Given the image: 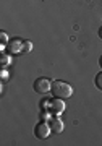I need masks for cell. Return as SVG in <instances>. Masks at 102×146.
Returning a JSON list of instances; mask_svg holds the SVG:
<instances>
[{
    "label": "cell",
    "instance_id": "obj_2",
    "mask_svg": "<svg viewBox=\"0 0 102 146\" xmlns=\"http://www.w3.org/2000/svg\"><path fill=\"white\" fill-rule=\"evenodd\" d=\"M52 133V128H50V123H47V122H39L36 127H34V136L39 138V140H46L49 138Z\"/></svg>",
    "mask_w": 102,
    "mask_h": 146
},
{
    "label": "cell",
    "instance_id": "obj_15",
    "mask_svg": "<svg viewBox=\"0 0 102 146\" xmlns=\"http://www.w3.org/2000/svg\"><path fill=\"white\" fill-rule=\"evenodd\" d=\"M99 65H101V68H102V55H101V58H99Z\"/></svg>",
    "mask_w": 102,
    "mask_h": 146
},
{
    "label": "cell",
    "instance_id": "obj_8",
    "mask_svg": "<svg viewBox=\"0 0 102 146\" xmlns=\"http://www.w3.org/2000/svg\"><path fill=\"white\" fill-rule=\"evenodd\" d=\"M52 119V110L50 109H42L41 110V120H44V122H47V120Z\"/></svg>",
    "mask_w": 102,
    "mask_h": 146
},
{
    "label": "cell",
    "instance_id": "obj_13",
    "mask_svg": "<svg viewBox=\"0 0 102 146\" xmlns=\"http://www.w3.org/2000/svg\"><path fill=\"white\" fill-rule=\"evenodd\" d=\"M0 76H2V80L5 81V80H8V73H7V68H2V73H0Z\"/></svg>",
    "mask_w": 102,
    "mask_h": 146
},
{
    "label": "cell",
    "instance_id": "obj_9",
    "mask_svg": "<svg viewBox=\"0 0 102 146\" xmlns=\"http://www.w3.org/2000/svg\"><path fill=\"white\" fill-rule=\"evenodd\" d=\"M0 42H2V44H0V49L3 50V49H5V44L8 42V36H7L5 33H0Z\"/></svg>",
    "mask_w": 102,
    "mask_h": 146
},
{
    "label": "cell",
    "instance_id": "obj_3",
    "mask_svg": "<svg viewBox=\"0 0 102 146\" xmlns=\"http://www.w3.org/2000/svg\"><path fill=\"white\" fill-rule=\"evenodd\" d=\"M34 91L39 94H47L52 91V81L46 76H41L34 81Z\"/></svg>",
    "mask_w": 102,
    "mask_h": 146
},
{
    "label": "cell",
    "instance_id": "obj_12",
    "mask_svg": "<svg viewBox=\"0 0 102 146\" xmlns=\"http://www.w3.org/2000/svg\"><path fill=\"white\" fill-rule=\"evenodd\" d=\"M52 101L50 99H42L41 101V109H50Z\"/></svg>",
    "mask_w": 102,
    "mask_h": 146
},
{
    "label": "cell",
    "instance_id": "obj_10",
    "mask_svg": "<svg viewBox=\"0 0 102 146\" xmlns=\"http://www.w3.org/2000/svg\"><path fill=\"white\" fill-rule=\"evenodd\" d=\"M31 49H32V44H31L29 41H25V44H23V52H25V54H29Z\"/></svg>",
    "mask_w": 102,
    "mask_h": 146
},
{
    "label": "cell",
    "instance_id": "obj_6",
    "mask_svg": "<svg viewBox=\"0 0 102 146\" xmlns=\"http://www.w3.org/2000/svg\"><path fill=\"white\" fill-rule=\"evenodd\" d=\"M49 123H50V128L54 133H62L63 131V128H65V125H63V122H62V119H58V117H52L50 120H49Z\"/></svg>",
    "mask_w": 102,
    "mask_h": 146
},
{
    "label": "cell",
    "instance_id": "obj_11",
    "mask_svg": "<svg viewBox=\"0 0 102 146\" xmlns=\"http://www.w3.org/2000/svg\"><path fill=\"white\" fill-rule=\"evenodd\" d=\"M96 86L102 91V72H101V73H97V75H96Z\"/></svg>",
    "mask_w": 102,
    "mask_h": 146
},
{
    "label": "cell",
    "instance_id": "obj_7",
    "mask_svg": "<svg viewBox=\"0 0 102 146\" xmlns=\"http://www.w3.org/2000/svg\"><path fill=\"white\" fill-rule=\"evenodd\" d=\"M11 63V57H10V54H5V52H2V55H0V65H2V68H7L8 65Z\"/></svg>",
    "mask_w": 102,
    "mask_h": 146
},
{
    "label": "cell",
    "instance_id": "obj_1",
    "mask_svg": "<svg viewBox=\"0 0 102 146\" xmlns=\"http://www.w3.org/2000/svg\"><path fill=\"white\" fill-rule=\"evenodd\" d=\"M55 98L60 99H66V98H72L73 96V88L65 81H54L52 83V91H50Z\"/></svg>",
    "mask_w": 102,
    "mask_h": 146
},
{
    "label": "cell",
    "instance_id": "obj_14",
    "mask_svg": "<svg viewBox=\"0 0 102 146\" xmlns=\"http://www.w3.org/2000/svg\"><path fill=\"white\" fill-rule=\"evenodd\" d=\"M99 37L102 39V26H101V29H99Z\"/></svg>",
    "mask_w": 102,
    "mask_h": 146
},
{
    "label": "cell",
    "instance_id": "obj_5",
    "mask_svg": "<svg viewBox=\"0 0 102 146\" xmlns=\"http://www.w3.org/2000/svg\"><path fill=\"white\" fill-rule=\"evenodd\" d=\"M50 110L54 115H60L63 110H65V102H63V99H60V98H55V99L52 101L50 104Z\"/></svg>",
    "mask_w": 102,
    "mask_h": 146
},
{
    "label": "cell",
    "instance_id": "obj_4",
    "mask_svg": "<svg viewBox=\"0 0 102 146\" xmlns=\"http://www.w3.org/2000/svg\"><path fill=\"white\" fill-rule=\"evenodd\" d=\"M23 44H25V41H21V39H11L7 49L10 54H21L23 52Z\"/></svg>",
    "mask_w": 102,
    "mask_h": 146
}]
</instances>
